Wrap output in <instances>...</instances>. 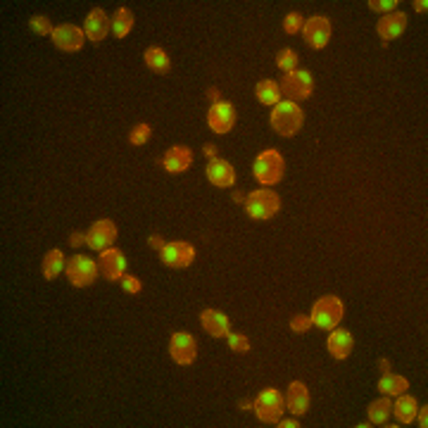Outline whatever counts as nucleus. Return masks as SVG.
<instances>
[{"instance_id":"obj_38","label":"nucleus","mask_w":428,"mask_h":428,"mask_svg":"<svg viewBox=\"0 0 428 428\" xmlns=\"http://www.w3.org/2000/svg\"><path fill=\"white\" fill-rule=\"evenodd\" d=\"M148 245H150L152 250H157V252H160V250H162V248H164V245H167V243H164V240H162V238H160V235H157V233H152L150 238H148Z\"/></svg>"},{"instance_id":"obj_41","label":"nucleus","mask_w":428,"mask_h":428,"mask_svg":"<svg viewBox=\"0 0 428 428\" xmlns=\"http://www.w3.org/2000/svg\"><path fill=\"white\" fill-rule=\"evenodd\" d=\"M202 152H205V155L210 157V160H214V157H217V145H212V143H207V145L202 148Z\"/></svg>"},{"instance_id":"obj_45","label":"nucleus","mask_w":428,"mask_h":428,"mask_svg":"<svg viewBox=\"0 0 428 428\" xmlns=\"http://www.w3.org/2000/svg\"><path fill=\"white\" fill-rule=\"evenodd\" d=\"M233 200H238V202H245V193H240V190H235V193H233Z\"/></svg>"},{"instance_id":"obj_25","label":"nucleus","mask_w":428,"mask_h":428,"mask_svg":"<svg viewBox=\"0 0 428 428\" xmlns=\"http://www.w3.org/2000/svg\"><path fill=\"white\" fill-rule=\"evenodd\" d=\"M393 414V402L388 395H383V398L374 400V402L369 404V411H366V416H369L371 426H386L388 419H391Z\"/></svg>"},{"instance_id":"obj_11","label":"nucleus","mask_w":428,"mask_h":428,"mask_svg":"<svg viewBox=\"0 0 428 428\" xmlns=\"http://www.w3.org/2000/svg\"><path fill=\"white\" fill-rule=\"evenodd\" d=\"M169 357L179 366H190L197 359V340L186 331H177L169 338Z\"/></svg>"},{"instance_id":"obj_35","label":"nucleus","mask_w":428,"mask_h":428,"mask_svg":"<svg viewBox=\"0 0 428 428\" xmlns=\"http://www.w3.org/2000/svg\"><path fill=\"white\" fill-rule=\"evenodd\" d=\"M122 288H124V293H129V295H139L143 290V283L139 276H134V274H124Z\"/></svg>"},{"instance_id":"obj_34","label":"nucleus","mask_w":428,"mask_h":428,"mask_svg":"<svg viewBox=\"0 0 428 428\" xmlns=\"http://www.w3.org/2000/svg\"><path fill=\"white\" fill-rule=\"evenodd\" d=\"M369 10L371 12H381V15H391V12H395V10H398V0H369Z\"/></svg>"},{"instance_id":"obj_27","label":"nucleus","mask_w":428,"mask_h":428,"mask_svg":"<svg viewBox=\"0 0 428 428\" xmlns=\"http://www.w3.org/2000/svg\"><path fill=\"white\" fill-rule=\"evenodd\" d=\"M409 388V381L404 376L400 374H383L381 381H378V391H381V395H388V398H398V395L407 393Z\"/></svg>"},{"instance_id":"obj_40","label":"nucleus","mask_w":428,"mask_h":428,"mask_svg":"<svg viewBox=\"0 0 428 428\" xmlns=\"http://www.w3.org/2000/svg\"><path fill=\"white\" fill-rule=\"evenodd\" d=\"M281 428H300V421L298 419H278V424Z\"/></svg>"},{"instance_id":"obj_44","label":"nucleus","mask_w":428,"mask_h":428,"mask_svg":"<svg viewBox=\"0 0 428 428\" xmlns=\"http://www.w3.org/2000/svg\"><path fill=\"white\" fill-rule=\"evenodd\" d=\"M207 96L212 98V105H214V102H219V91L217 89H210V91H207Z\"/></svg>"},{"instance_id":"obj_20","label":"nucleus","mask_w":428,"mask_h":428,"mask_svg":"<svg viewBox=\"0 0 428 428\" xmlns=\"http://www.w3.org/2000/svg\"><path fill=\"white\" fill-rule=\"evenodd\" d=\"M205 174L207 181L212 186H217V188H231L235 184V169L226 160H222V157H214V160L207 162Z\"/></svg>"},{"instance_id":"obj_14","label":"nucleus","mask_w":428,"mask_h":428,"mask_svg":"<svg viewBox=\"0 0 428 428\" xmlns=\"http://www.w3.org/2000/svg\"><path fill=\"white\" fill-rule=\"evenodd\" d=\"M98 267H100V276L107 278V281H122L126 274V257L122 250L117 248H107L100 252V260H98Z\"/></svg>"},{"instance_id":"obj_7","label":"nucleus","mask_w":428,"mask_h":428,"mask_svg":"<svg viewBox=\"0 0 428 428\" xmlns=\"http://www.w3.org/2000/svg\"><path fill=\"white\" fill-rule=\"evenodd\" d=\"M64 274H67L69 283L74 285V288H89V285L96 283L98 274H100V267H98V262L89 255H74L71 260H67Z\"/></svg>"},{"instance_id":"obj_5","label":"nucleus","mask_w":428,"mask_h":428,"mask_svg":"<svg viewBox=\"0 0 428 428\" xmlns=\"http://www.w3.org/2000/svg\"><path fill=\"white\" fill-rule=\"evenodd\" d=\"M252 409H255V416L262 424H278V419H281L285 411V398L276 388H265L255 398Z\"/></svg>"},{"instance_id":"obj_36","label":"nucleus","mask_w":428,"mask_h":428,"mask_svg":"<svg viewBox=\"0 0 428 428\" xmlns=\"http://www.w3.org/2000/svg\"><path fill=\"white\" fill-rule=\"evenodd\" d=\"M312 328V316L310 314H295L290 319V331L295 333H307Z\"/></svg>"},{"instance_id":"obj_19","label":"nucleus","mask_w":428,"mask_h":428,"mask_svg":"<svg viewBox=\"0 0 428 428\" xmlns=\"http://www.w3.org/2000/svg\"><path fill=\"white\" fill-rule=\"evenodd\" d=\"M193 164V150L188 145H172L167 152L162 155V167L169 174H184L190 169Z\"/></svg>"},{"instance_id":"obj_46","label":"nucleus","mask_w":428,"mask_h":428,"mask_svg":"<svg viewBox=\"0 0 428 428\" xmlns=\"http://www.w3.org/2000/svg\"><path fill=\"white\" fill-rule=\"evenodd\" d=\"M240 409H250V400H243V402H240Z\"/></svg>"},{"instance_id":"obj_17","label":"nucleus","mask_w":428,"mask_h":428,"mask_svg":"<svg viewBox=\"0 0 428 428\" xmlns=\"http://www.w3.org/2000/svg\"><path fill=\"white\" fill-rule=\"evenodd\" d=\"M200 323H202V328H205L207 336H212V338H226L229 333H231V319H229L222 310H214V307L202 310Z\"/></svg>"},{"instance_id":"obj_3","label":"nucleus","mask_w":428,"mask_h":428,"mask_svg":"<svg viewBox=\"0 0 428 428\" xmlns=\"http://www.w3.org/2000/svg\"><path fill=\"white\" fill-rule=\"evenodd\" d=\"M345 314V305L338 295H323L312 307L310 316H312V326L321 328V331H333Z\"/></svg>"},{"instance_id":"obj_22","label":"nucleus","mask_w":428,"mask_h":428,"mask_svg":"<svg viewBox=\"0 0 428 428\" xmlns=\"http://www.w3.org/2000/svg\"><path fill=\"white\" fill-rule=\"evenodd\" d=\"M416 409H419V402H416V398H411V395L402 393L398 395V400L393 402V414L395 419L400 421V424H411V421L416 419Z\"/></svg>"},{"instance_id":"obj_6","label":"nucleus","mask_w":428,"mask_h":428,"mask_svg":"<svg viewBox=\"0 0 428 428\" xmlns=\"http://www.w3.org/2000/svg\"><path fill=\"white\" fill-rule=\"evenodd\" d=\"M281 96L290 102L307 100L314 93V76L305 69H293L288 74H283L281 79Z\"/></svg>"},{"instance_id":"obj_28","label":"nucleus","mask_w":428,"mask_h":428,"mask_svg":"<svg viewBox=\"0 0 428 428\" xmlns=\"http://www.w3.org/2000/svg\"><path fill=\"white\" fill-rule=\"evenodd\" d=\"M134 12H131L129 8H117L112 15V34L117 38H124L131 34V29H134Z\"/></svg>"},{"instance_id":"obj_4","label":"nucleus","mask_w":428,"mask_h":428,"mask_svg":"<svg viewBox=\"0 0 428 428\" xmlns=\"http://www.w3.org/2000/svg\"><path fill=\"white\" fill-rule=\"evenodd\" d=\"M278 210H281V197H278V193H274L271 188L252 190L245 197V212L255 222H269V219L276 217Z\"/></svg>"},{"instance_id":"obj_13","label":"nucleus","mask_w":428,"mask_h":428,"mask_svg":"<svg viewBox=\"0 0 428 428\" xmlns=\"http://www.w3.org/2000/svg\"><path fill=\"white\" fill-rule=\"evenodd\" d=\"M53 43L57 51L62 53H79L81 48H84V41H86V34L81 26L76 24H60L55 26L53 31Z\"/></svg>"},{"instance_id":"obj_23","label":"nucleus","mask_w":428,"mask_h":428,"mask_svg":"<svg viewBox=\"0 0 428 428\" xmlns=\"http://www.w3.org/2000/svg\"><path fill=\"white\" fill-rule=\"evenodd\" d=\"M64 267H67V260H64V252L53 248L51 252H46V257H43V278L46 281H55V278L60 276V274L64 271Z\"/></svg>"},{"instance_id":"obj_39","label":"nucleus","mask_w":428,"mask_h":428,"mask_svg":"<svg viewBox=\"0 0 428 428\" xmlns=\"http://www.w3.org/2000/svg\"><path fill=\"white\" fill-rule=\"evenodd\" d=\"M416 419H419V426H421V428L428 426V407H426V404H424L421 409H416Z\"/></svg>"},{"instance_id":"obj_8","label":"nucleus","mask_w":428,"mask_h":428,"mask_svg":"<svg viewBox=\"0 0 428 428\" xmlns=\"http://www.w3.org/2000/svg\"><path fill=\"white\" fill-rule=\"evenodd\" d=\"M331 34H333V24L323 15H314V17L305 19L303 36L312 51H323L328 46V41H331Z\"/></svg>"},{"instance_id":"obj_24","label":"nucleus","mask_w":428,"mask_h":428,"mask_svg":"<svg viewBox=\"0 0 428 428\" xmlns=\"http://www.w3.org/2000/svg\"><path fill=\"white\" fill-rule=\"evenodd\" d=\"M255 96H257V100H260L262 105H267V107H274V105H278V102L283 100L281 86H278V81H274V79H262L260 84H257V89H255Z\"/></svg>"},{"instance_id":"obj_1","label":"nucleus","mask_w":428,"mask_h":428,"mask_svg":"<svg viewBox=\"0 0 428 428\" xmlns=\"http://www.w3.org/2000/svg\"><path fill=\"white\" fill-rule=\"evenodd\" d=\"M303 122H305V112L298 102H290V100H281L278 105L271 107V114H269V124L271 129L276 131L281 139H290L295 136L300 129H303Z\"/></svg>"},{"instance_id":"obj_21","label":"nucleus","mask_w":428,"mask_h":428,"mask_svg":"<svg viewBox=\"0 0 428 428\" xmlns=\"http://www.w3.org/2000/svg\"><path fill=\"white\" fill-rule=\"evenodd\" d=\"M285 409H290L293 416H303L310 411V388L303 381H290L285 393Z\"/></svg>"},{"instance_id":"obj_9","label":"nucleus","mask_w":428,"mask_h":428,"mask_svg":"<svg viewBox=\"0 0 428 428\" xmlns=\"http://www.w3.org/2000/svg\"><path fill=\"white\" fill-rule=\"evenodd\" d=\"M117 235H119V229L112 219H98V222L91 224L89 231H86V245L96 252H102L112 248Z\"/></svg>"},{"instance_id":"obj_32","label":"nucleus","mask_w":428,"mask_h":428,"mask_svg":"<svg viewBox=\"0 0 428 428\" xmlns=\"http://www.w3.org/2000/svg\"><path fill=\"white\" fill-rule=\"evenodd\" d=\"M303 26H305V17L300 12L285 15V19H283V31H285V34H290V36L300 34V31H303Z\"/></svg>"},{"instance_id":"obj_30","label":"nucleus","mask_w":428,"mask_h":428,"mask_svg":"<svg viewBox=\"0 0 428 428\" xmlns=\"http://www.w3.org/2000/svg\"><path fill=\"white\" fill-rule=\"evenodd\" d=\"M150 139H152V126L145 124V122L136 124L134 129H131V134H129L131 145H145V143L150 141Z\"/></svg>"},{"instance_id":"obj_2","label":"nucleus","mask_w":428,"mask_h":428,"mask_svg":"<svg viewBox=\"0 0 428 428\" xmlns=\"http://www.w3.org/2000/svg\"><path fill=\"white\" fill-rule=\"evenodd\" d=\"M252 172H255V179L260 181L262 186L271 188V186H276L285 174L283 155L278 150H274V148H267V150H262L260 155L255 157Z\"/></svg>"},{"instance_id":"obj_16","label":"nucleus","mask_w":428,"mask_h":428,"mask_svg":"<svg viewBox=\"0 0 428 428\" xmlns=\"http://www.w3.org/2000/svg\"><path fill=\"white\" fill-rule=\"evenodd\" d=\"M112 31V19L107 17V12L102 8H96L89 12V17L84 21V34L89 41L100 43L105 41V36Z\"/></svg>"},{"instance_id":"obj_37","label":"nucleus","mask_w":428,"mask_h":428,"mask_svg":"<svg viewBox=\"0 0 428 428\" xmlns=\"http://www.w3.org/2000/svg\"><path fill=\"white\" fill-rule=\"evenodd\" d=\"M84 243H86V233L71 231V235H69V245H71V248H79V245H84Z\"/></svg>"},{"instance_id":"obj_26","label":"nucleus","mask_w":428,"mask_h":428,"mask_svg":"<svg viewBox=\"0 0 428 428\" xmlns=\"http://www.w3.org/2000/svg\"><path fill=\"white\" fill-rule=\"evenodd\" d=\"M143 60H145L148 69L155 71V74H167V71L172 69V60H169V55L157 46L148 48V51L143 53Z\"/></svg>"},{"instance_id":"obj_43","label":"nucleus","mask_w":428,"mask_h":428,"mask_svg":"<svg viewBox=\"0 0 428 428\" xmlns=\"http://www.w3.org/2000/svg\"><path fill=\"white\" fill-rule=\"evenodd\" d=\"M378 369H381V374H388V371H391V362H388V359H378Z\"/></svg>"},{"instance_id":"obj_29","label":"nucleus","mask_w":428,"mask_h":428,"mask_svg":"<svg viewBox=\"0 0 428 428\" xmlns=\"http://www.w3.org/2000/svg\"><path fill=\"white\" fill-rule=\"evenodd\" d=\"M298 62H300V57H298V53H295L293 48H283V51H278V55H276V64H278V69H281L283 74L298 69Z\"/></svg>"},{"instance_id":"obj_12","label":"nucleus","mask_w":428,"mask_h":428,"mask_svg":"<svg viewBox=\"0 0 428 428\" xmlns=\"http://www.w3.org/2000/svg\"><path fill=\"white\" fill-rule=\"evenodd\" d=\"M235 122H238V112H235V107L231 102L219 100L207 109V126H210L214 134H219V136L229 134V131H233Z\"/></svg>"},{"instance_id":"obj_42","label":"nucleus","mask_w":428,"mask_h":428,"mask_svg":"<svg viewBox=\"0 0 428 428\" xmlns=\"http://www.w3.org/2000/svg\"><path fill=\"white\" fill-rule=\"evenodd\" d=\"M411 5H414L416 12H426V10H428V3H426V0H414V3H411Z\"/></svg>"},{"instance_id":"obj_15","label":"nucleus","mask_w":428,"mask_h":428,"mask_svg":"<svg viewBox=\"0 0 428 428\" xmlns=\"http://www.w3.org/2000/svg\"><path fill=\"white\" fill-rule=\"evenodd\" d=\"M404 31H407V15L400 12V10H395L391 15H383L376 24V34L383 41V46H388L395 38H400Z\"/></svg>"},{"instance_id":"obj_10","label":"nucleus","mask_w":428,"mask_h":428,"mask_svg":"<svg viewBox=\"0 0 428 428\" xmlns=\"http://www.w3.org/2000/svg\"><path fill=\"white\" fill-rule=\"evenodd\" d=\"M160 260L169 269H188L195 262V248L188 240H172L160 250Z\"/></svg>"},{"instance_id":"obj_31","label":"nucleus","mask_w":428,"mask_h":428,"mask_svg":"<svg viewBox=\"0 0 428 428\" xmlns=\"http://www.w3.org/2000/svg\"><path fill=\"white\" fill-rule=\"evenodd\" d=\"M29 29L38 36H53L55 26L51 24V19H48L46 15H34V17L29 19Z\"/></svg>"},{"instance_id":"obj_18","label":"nucleus","mask_w":428,"mask_h":428,"mask_svg":"<svg viewBox=\"0 0 428 428\" xmlns=\"http://www.w3.org/2000/svg\"><path fill=\"white\" fill-rule=\"evenodd\" d=\"M326 350L333 359H348L355 350V338L348 328H333L328 331V340H326Z\"/></svg>"},{"instance_id":"obj_33","label":"nucleus","mask_w":428,"mask_h":428,"mask_svg":"<svg viewBox=\"0 0 428 428\" xmlns=\"http://www.w3.org/2000/svg\"><path fill=\"white\" fill-rule=\"evenodd\" d=\"M229 348L233 350V353H238V355H245V353H250V338L248 336H243V333H229Z\"/></svg>"}]
</instances>
